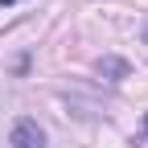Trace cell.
<instances>
[{"instance_id": "cell-1", "label": "cell", "mask_w": 148, "mask_h": 148, "mask_svg": "<svg viewBox=\"0 0 148 148\" xmlns=\"http://www.w3.org/2000/svg\"><path fill=\"white\" fill-rule=\"evenodd\" d=\"M8 144H12V148H45V132H41L33 119H21V123L12 127Z\"/></svg>"}, {"instance_id": "cell-2", "label": "cell", "mask_w": 148, "mask_h": 148, "mask_svg": "<svg viewBox=\"0 0 148 148\" xmlns=\"http://www.w3.org/2000/svg\"><path fill=\"white\" fill-rule=\"evenodd\" d=\"M0 4H16V0H0Z\"/></svg>"}, {"instance_id": "cell-3", "label": "cell", "mask_w": 148, "mask_h": 148, "mask_svg": "<svg viewBox=\"0 0 148 148\" xmlns=\"http://www.w3.org/2000/svg\"><path fill=\"white\" fill-rule=\"evenodd\" d=\"M144 127H148V115H144Z\"/></svg>"}]
</instances>
